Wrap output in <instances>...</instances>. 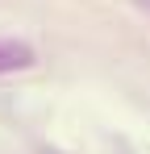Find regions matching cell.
Returning a JSON list of instances; mask_svg holds the SVG:
<instances>
[{
	"label": "cell",
	"instance_id": "cell-1",
	"mask_svg": "<svg viewBox=\"0 0 150 154\" xmlns=\"http://www.w3.org/2000/svg\"><path fill=\"white\" fill-rule=\"evenodd\" d=\"M25 67H33V50H29L25 42L0 38V75H8V71H25Z\"/></svg>",
	"mask_w": 150,
	"mask_h": 154
}]
</instances>
